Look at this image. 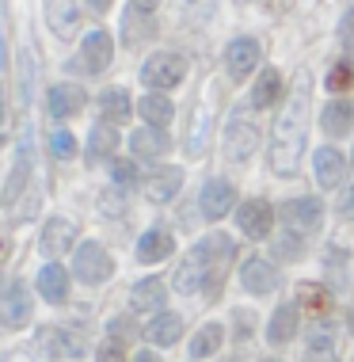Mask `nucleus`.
I'll list each match as a JSON object with an SVG mask.
<instances>
[{"label":"nucleus","instance_id":"obj_21","mask_svg":"<svg viewBox=\"0 0 354 362\" xmlns=\"http://www.w3.org/2000/svg\"><path fill=\"white\" fill-rule=\"evenodd\" d=\"M38 293H42L46 301H65V293H69V275H65V267H57V263H46L42 271H38Z\"/></svg>","mask_w":354,"mask_h":362},{"label":"nucleus","instance_id":"obj_2","mask_svg":"<svg viewBox=\"0 0 354 362\" xmlns=\"http://www.w3.org/2000/svg\"><path fill=\"white\" fill-rule=\"evenodd\" d=\"M183 76H187V57L175 54V50H160L141 65V81L149 84L153 92H168V88H175L183 81Z\"/></svg>","mask_w":354,"mask_h":362},{"label":"nucleus","instance_id":"obj_27","mask_svg":"<svg viewBox=\"0 0 354 362\" xmlns=\"http://www.w3.org/2000/svg\"><path fill=\"white\" fill-rule=\"evenodd\" d=\"M206 282H210V275H206V267L194 256H187L179 263V271H175V290L179 293H194V290H202Z\"/></svg>","mask_w":354,"mask_h":362},{"label":"nucleus","instance_id":"obj_26","mask_svg":"<svg viewBox=\"0 0 354 362\" xmlns=\"http://www.w3.org/2000/svg\"><path fill=\"white\" fill-rule=\"evenodd\" d=\"M179 187H183V172L179 168H160L149 180V199L153 202H168V199H175Z\"/></svg>","mask_w":354,"mask_h":362},{"label":"nucleus","instance_id":"obj_20","mask_svg":"<svg viewBox=\"0 0 354 362\" xmlns=\"http://www.w3.org/2000/svg\"><path fill=\"white\" fill-rule=\"evenodd\" d=\"M297 305H278L274 309V317H271V328H267V339L274 347L278 344H290L293 336H297Z\"/></svg>","mask_w":354,"mask_h":362},{"label":"nucleus","instance_id":"obj_34","mask_svg":"<svg viewBox=\"0 0 354 362\" xmlns=\"http://www.w3.org/2000/svg\"><path fill=\"white\" fill-rule=\"evenodd\" d=\"M305 362H339L336 358V347H331V332H312V347L309 355H305Z\"/></svg>","mask_w":354,"mask_h":362},{"label":"nucleus","instance_id":"obj_1","mask_svg":"<svg viewBox=\"0 0 354 362\" xmlns=\"http://www.w3.org/2000/svg\"><path fill=\"white\" fill-rule=\"evenodd\" d=\"M305 138H309V81H297V88H293V95L286 100L271 130V168L278 175L297 172Z\"/></svg>","mask_w":354,"mask_h":362},{"label":"nucleus","instance_id":"obj_30","mask_svg":"<svg viewBox=\"0 0 354 362\" xmlns=\"http://www.w3.org/2000/svg\"><path fill=\"white\" fill-rule=\"evenodd\" d=\"M221 339H225V328L221 325H206L194 332V339H191V358H210L213 351L221 347Z\"/></svg>","mask_w":354,"mask_h":362},{"label":"nucleus","instance_id":"obj_41","mask_svg":"<svg viewBox=\"0 0 354 362\" xmlns=\"http://www.w3.org/2000/svg\"><path fill=\"white\" fill-rule=\"evenodd\" d=\"M343 42H347V50H354V12L343 19Z\"/></svg>","mask_w":354,"mask_h":362},{"label":"nucleus","instance_id":"obj_39","mask_svg":"<svg viewBox=\"0 0 354 362\" xmlns=\"http://www.w3.org/2000/svg\"><path fill=\"white\" fill-rule=\"evenodd\" d=\"M50 149H54L57 156H73V153H76V141H73V134H69V130H57L54 138H50Z\"/></svg>","mask_w":354,"mask_h":362},{"label":"nucleus","instance_id":"obj_38","mask_svg":"<svg viewBox=\"0 0 354 362\" xmlns=\"http://www.w3.org/2000/svg\"><path fill=\"white\" fill-rule=\"evenodd\" d=\"M114 183L118 187H134L137 183V164L134 160H118L114 164Z\"/></svg>","mask_w":354,"mask_h":362},{"label":"nucleus","instance_id":"obj_4","mask_svg":"<svg viewBox=\"0 0 354 362\" xmlns=\"http://www.w3.org/2000/svg\"><path fill=\"white\" fill-rule=\"evenodd\" d=\"M73 275L81 279V282H107L114 275V259L107 256V248L103 244H95V240H84L81 248H76V256H73Z\"/></svg>","mask_w":354,"mask_h":362},{"label":"nucleus","instance_id":"obj_51","mask_svg":"<svg viewBox=\"0 0 354 362\" xmlns=\"http://www.w3.org/2000/svg\"><path fill=\"white\" fill-rule=\"evenodd\" d=\"M350 332H354V313H350Z\"/></svg>","mask_w":354,"mask_h":362},{"label":"nucleus","instance_id":"obj_40","mask_svg":"<svg viewBox=\"0 0 354 362\" xmlns=\"http://www.w3.org/2000/svg\"><path fill=\"white\" fill-rule=\"evenodd\" d=\"M100 362H126V358L118 351V344H107V347H100Z\"/></svg>","mask_w":354,"mask_h":362},{"label":"nucleus","instance_id":"obj_3","mask_svg":"<svg viewBox=\"0 0 354 362\" xmlns=\"http://www.w3.org/2000/svg\"><path fill=\"white\" fill-rule=\"evenodd\" d=\"M191 256L206 267L210 282H218L225 271H229L232 256H236V240H232V237H225V233H210V237H202L199 244H194Z\"/></svg>","mask_w":354,"mask_h":362},{"label":"nucleus","instance_id":"obj_9","mask_svg":"<svg viewBox=\"0 0 354 362\" xmlns=\"http://www.w3.org/2000/svg\"><path fill=\"white\" fill-rule=\"evenodd\" d=\"M252 153H255V126L236 115V119L225 126V156L236 160V164H244Z\"/></svg>","mask_w":354,"mask_h":362},{"label":"nucleus","instance_id":"obj_47","mask_svg":"<svg viewBox=\"0 0 354 362\" xmlns=\"http://www.w3.org/2000/svg\"><path fill=\"white\" fill-rule=\"evenodd\" d=\"M8 362H35V358H27V355H12Z\"/></svg>","mask_w":354,"mask_h":362},{"label":"nucleus","instance_id":"obj_11","mask_svg":"<svg viewBox=\"0 0 354 362\" xmlns=\"http://www.w3.org/2000/svg\"><path fill=\"white\" fill-rule=\"evenodd\" d=\"M73 240H76V221L50 218L42 225V240H38V248H42L46 256H61V252L73 248Z\"/></svg>","mask_w":354,"mask_h":362},{"label":"nucleus","instance_id":"obj_43","mask_svg":"<svg viewBox=\"0 0 354 362\" xmlns=\"http://www.w3.org/2000/svg\"><path fill=\"white\" fill-rule=\"evenodd\" d=\"M134 362H156V355H153V351H137Z\"/></svg>","mask_w":354,"mask_h":362},{"label":"nucleus","instance_id":"obj_6","mask_svg":"<svg viewBox=\"0 0 354 362\" xmlns=\"http://www.w3.org/2000/svg\"><path fill=\"white\" fill-rule=\"evenodd\" d=\"M236 225H240L244 237L263 240V237L271 233V225H274V210H271V202H267V199H248L240 210H236Z\"/></svg>","mask_w":354,"mask_h":362},{"label":"nucleus","instance_id":"obj_45","mask_svg":"<svg viewBox=\"0 0 354 362\" xmlns=\"http://www.w3.org/2000/svg\"><path fill=\"white\" fill-rule=\"evenodd\" d=\"M88 4H92L95 12H103V8H111V0H88Z\"/></svg>","mask_w":354,"mask_h":362},{"label":"nucleus","instance_id":"obj_50","mask_svg":"<svg viewBox=\"0 0 354 362\" xmlns=\"http://www.w3.org/2000/svg\"><path fill=\"white\" fill-rule=\"evenodd\" d=\"M263 362H282V358H263Z\"/></svg>","mask_w":354,"mask_h":362},{"label":"nucleus","instance_id":"obj_49","mask_svg":"<svg viewBox=\"0 0 354 362\" xmlns=\"http://www.w3.org/2000/svg\"><path fill=\"white\" fill-rule=\"evenodd\" d=\"M0 65H4V46H0Z\"/></svg>","mask_w":354,"mask_h":362},{"label":"nucleus","instance_id":"obj_46","mask_svg":"<svg viewBox=\"0 0 354 362\" xmlns=\"http://www.w3.org/2000/svg\"><path fill=\"white\" fill-rule=\"evenodd\" d=\"M8 252H12V244H8V240H0V259H8Z\"/></svg>","mask_w":354,"mask_h":362},{"label":"nucleus","instance_id":"obj_28","mask_svg":"<svg viewBox=\"0 0 354 362\" xmlns=\"http://www.w3.org/2000/svg\"><path fill=\"white\" fill-rule=\"evenodd\" d=\"M137 111H141V119L149 122V126H156V130H160V126H168L172 122V100H164L160 92H153V95H145L141 103H137Z\"/></svg>","mask_w":354,"mask_h":362},{"label":"nucleus","instance_id":"obj_35","mask_svg":"<svg viewBox=\"0 0 354 362\" xmlns=\"http://www.w3.org/2000/svg\"><path fill=\"white\" fill-rule=\"evenodd\" d=\"M350 88H354V65L339 62L336 69L328 73V92H350Z\"/></svg>","mask_w":354,"mask_h":362},{"label":"nucleus","instance_id":"obj_36","mask_svg":"<svg viewBox=\"0 0 354 362\" xmlns=\"http://www.w3.org/2000/svg\"><path fill=\"white\" fill-rule=\"evenodd\" d=\"M134 336H137V325L130 317H114L111 320V344H130Z\"/></svg>","mask_w":354,"mask_h":362},{"label":"nucleus","instance_id":"obj_7","mask_svg":"<svg viewBox=\"0 0 354 362\" xmlns=\"http://www.w3.org/2000/svg\"><path fill=\"white\" fill-rule=\"evenodd\" d=\"M111 57H114V42H111V35L107 31H92L81 42V73H103L107 65H111Z\"/></svg>","mask_w":354,"mask_h":362},{"label":"nucleus","instance_id":"obj_22","mask_svg":"<svg viewBox=\"0 0 354 362\" xmlns=\"http://www.w3.org/2000/svg\"><path fill=\"white\" fill-rule=\"evenodd\" d=\"M145 336H149L156 347H172V344H179V336H183V320L175 317V313H160V317L145 328Z\"/></svg>","mask_w":354,"mask_h":362},{"label":"nucleus","instance_id":"obj_18","mask_svg":"<svg viewBox=\"0 0 354 362\" xmlns=\"http://www.w3.org/2000/svg\"><path fill=\"white\" fill-rule=\"evenodd\" d=\"M343 168H347V160L339 149H317V156H312V172H317V183L324 191H331L343 180Z\"/></svg>","mask_w":354,"mask_h":362},{"label":"nucleus","instance_id":"obj_32","mask_svg":"<svg viewBox=\"0 0 354 362\" xmlns=\"http://www.w3.org/2000/svg\"><path fill=\"white\" fill-rule=\"evenodd\" d=\"M297 301L312 313V317H324V313H328V305H331L328 290L317 286V282H301V286H297Z\"/></svg>","mask_w":354,"mask_h":362},{"label":"nucleus","instance_id":"obj_19","mask_svg":"<svg viewBox=\"0 0 354 362\" xmlns=\"http://www.w3.org/2000/svg\"><path fill=\"white\" fill-rule=\"evenodd\" d=\"M164 298H168L164 279H141L134 286V293H130V305H134V313H160Z\"/></svg>","mask_w":354,"mask_h":362},{"label":"nucleus","instance_id":"obj_13","mask_svg":"<svg viewBox=\"0 0 354 362\" xmlns=\"http://www.w3.org/2000/svg\"><path fill=\"white\" fill-rule=\"evenodd\" d=\"M240 286L248 293H255V298H263V293H271L278 286V271H274L267 259H248L240 267Z\"/></svg>","mask_w":354,"mask_h":362},{"label":"nucleus","instance_id":"obj_16","mask_svg":"<svg viewBox=\"0 0 354 362\" xmlns=\"http://www.w3.org/2000/svg\"><path fill=\"white\" fill-rule=\"evenodd\" d=\"M320 130L331 138H343L347 130H354V100H331L320 115Z\"/></svg>","mask_w":354,"mask_h":362},{"label":"nucleus","instance_id":"obj_10","mask_svg":"<svg viewBox=\"0 0 354 362\" xmlns=\"http://www.w3.org/2000/svg\"><path fill=\"white\" fill-rule=\"evenodd\" d=\"M27 317H31V298H27V290L12 282V286H4L0 293V325L4 328H23Z\"/></svg>","mask_w":354,"mask_h":362},{"label":"nucleus","instance_id":"obj_37","mask_svg":"<svg viewBox=\"0 0 354 362\" xmlns=\"http://www.w3.org/2000/svg\"><path fill=\"white\" fill-rule=\"evenodd\" d=\"M274 252H278V259H301L305 256V248H301V237L297 233H290V237H282L278 244H274Z\"/></svg>","mask_w":354,"mask_h":362},{"label":"nucleus","instance_id":"obj_42","mask_svg":"<svg viewBox=\"0 0 354 362\" xmlns=\"http://www.w3.org/2000/svg\"><path fill=\"white\" fill-rule=\"evenodd\" d=\"M343 214H347V218L354 221V191L347 194V202H343Z\"/></svg>","mask_w":354,"mask_h":362},{"label":"nucleus","instance_id":"obj_53","mask_svg":"<svg viewBox=\"0 0 354 362\" xmlns=\"http://www.w3.org/2000/svg\"><path fill=\"white\" fill-rule=\"evenodd\" d=\"M350 168H354V164H350Z\"/></svg>","mask_w":354,"mask_h":362},{"label":"nucleus","instance_id":"obj_52","mask_svg":"<svg viewBox=\"0 0 354 362\" xmlns=\"http://www.w3.org/2000/svg\"><path fill=\"white\" fill-rule=\"evenodd\" d=\"M225 362H236V358H225Z\"/></svg>","mask_w":354,"mask_h":362},{"label":"nucleus","instance_id":"obj_23","mask_svg":"<svg viewBox=\"0 0 354 362\" xmlns=\"http://www.w3.org/2000/svg\"><path fill=\"white\" fill-rule=\"evenodd\" d=\"M278 95H282V76H278V69H263L259 81H255V88H252V107H255V111H263V107H271Z\"/></svg>","mask_w":354,"mask_h":362},{"label":"nucleus","instance_id":"obj_31","mask_svg":"<svg viewBox=\"0 0 354 362\" xmlns=\"http://www.w3.org/2000/svg\"><path fill=\"white\" fill-rule=\"evenodd\" d=\"M122 31H126V42H130V46H134V42H145V38H149V31H153L149 12L130 4V12H126V19H122Z\"/></svg>","mask_w":354,"mask_h":362},{"label":"nucleus","instance_id":"obj_48","mask_svg":"<svg viewBox=\"0 0 354 362\" xmlns=\"http://www.w3.org/2000/svg\"><path fill=\"white\" fill-rule=\"evenodd\" d=\"M0 122H4V92H0Z\"/></svg>","mask_w":354,"mask_h":362},{"label":"nucleus","instance_id":"obj_5","mask_svg":"<svg viewBox=\"0 0 354 362\" xmlns=\"http://www.w3.org/2000/svg\"><path fill=\"white\" fill-rule=\"evenodd\" d=\"M282 221H286V229L297 233V237H305V233H317L320 221H324L320 199H290L286 206H282Z\"/></svg>","mask_w":354,"mask_h":362},{"label":"nucleus","instance_id":"obj_17","mask_svg":"<svg viewBox=\"0 0 354 362\" xmlns=\"http://www.w3.org/2000/svg\"><path fill=\"white\" fill-rule=\"evenodd\" d=\"M175 252V237L168 229H149L141 240H137V259L141 263H160Z\"/></svg>","mask_w":354,"mask_h":362},{"label":"nucleus","instance_id":"obj_15","mask_svg":"<svg viewBox=\"0 0 354 362\" xmlns=\"http://www.w3.org/2000/svg\"><path fill=\"white\" fill-rule=\"evenodd\" d=\"M46 23H50V31L57 38H69L76 31V23H81L76 0H46Z\"/></svg>","mask_w":354,"mask_h":362},{"label":"nucleus","instance_id":"obj_14","mask_svg":"<svg viewBox=\"0 0 354 362\" xmlns=\"http://www.w3.org/2000/svg\"><path fill=\"white\" fill-rule=\"evenodd\" d=\"M84 100H88L84 88H76V84H54L50 95H46V107H50L54 119H73V115L84 107Z\"/></svg>","mask_w":354,"mask_h":362},{"label":"nucleus","instance_id":"obj_8","mask_svg":"<svg viewBox=\"0 0 354 362\" xmlns=\"http://www.w3.org/2000/svg\"><path fill=\"white\" fill-rule=\"evenodd\" d=\"M255 65H259V42L255 38H232L225 46V69L232 73V81H244Z\"/></svg>","mask_w":354,"mask_h":362},{"label":"nucleus","instance_id":"obj_33","mask_svg":"<svg viewBox=\"0 0 354 362\" xmlns=\"http://www.w3.org/2000/svg\"><path fill=\"white\" fill-rule=\"evenodd\" d=\"M114 145H118V134H114L107 122H100V126L92 130V138H88V156H92V160H100V156H111Z\"/></svg>","mask_w":354,"mask_h":362},{"label":"nucleus","instance_id":"obj_12","mask_svg":"<svg viewBox=\"0 0 354 362\" xmlns=\"http://www.w3.org/2000/svg\"><path fill=\"white\" fill-rule=\"evenodd\" d=\"M232 206H236V187H232L229 180H210V183L202 187V214H206V218L218 221V218H225Z\"/></svg>","mask_w":354,"mask_h":362},{"label":"nucleus","instance_id":"obj_24","mask_svg":"<svg viewBox=\"0 0 354 362\" xmlns=\"http://www.w3.org/2000/svg\"><path fill=\"white\" fill-rule=\"evenodd\" d=\"M130 111H134V103H130V92H126V88H107V92L100 95V115L103 119L122 122V119H130Z\"/></svg>","mask_w":354,"mask_h":362},{"label":"nucleus","instance_id":"obj_44","mask_svg":"<svg viewBox=\"0 0 354 362\" xmlns=\"http://www.w3.org/2000/svg\"><path fill=\"white\" fill-rule=\"evenodd\" d=\"M134 4H137V8H145V12H153V8L160 4V0H134Z\"/></svg>","mask_w":354,"mask_h":362},{"label":"nucleus","instance_id":"obj_25","mask_svg":"<svg viewBox=\"0 0 354 362\" xmlns=\"http://www.w3.org/2000/svg\"><path fill=\"white\" fill-rule=\"evenodd\" d=\"M27 175H31V149H27V141H23V145H19V153H16V168H12V175H8V191H4L8 206H12L19 194H23Z\"/></svg>","mask_w":354,"mask_h":362},{"label":"nucleus","instance_id":"obj_29","mask_svg":"<svg viewBox=\"0 0 354 362\" xmlns=\"http://www.w3.org/2000/svg\"><path fill=\"white\" fill-rule=\"evenodd\" d=\"M130 149H134V156H141V160H153V156H160L168 149V138H164L160 130H134Z\"/></svg>","mask_w":354,"mask_h":362}]
</instances>
